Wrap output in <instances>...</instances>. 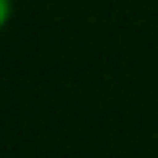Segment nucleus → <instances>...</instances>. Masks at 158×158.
Wrapping results in <instances>:
<instances>
[]
</instances>
